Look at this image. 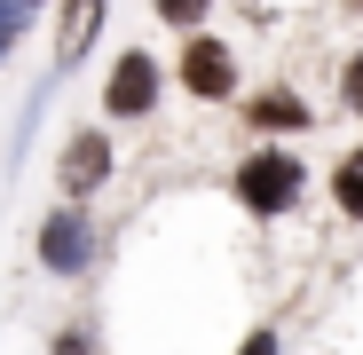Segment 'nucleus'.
<instances>
[{
	"mask_svg": "<svg viewBox=\"0 0 363 355\" xmlns=\"http://www.w3.org/2000/svg\"><path fill=\"white\" fill-rule=\"evenodd\" d=\"M237 355H277V332H253V339L237 347Z\"/></svg>",
	"mask_w": 363,
	"mask_h": 355,
	"instance_id": "f8f14e48",
	"label": "nucleus"
},
{
	"mask_svg": "<svg viewBox=\"0 0 363 355\" xmlns=\"http://www.w3.org/2000/svg\"><path fill=\"white\" fill-rule=\"evenodd\" d=\"M40 269H48V276H87V269H95V221H87L79 205H55V213L40 221Z\"/></svg>",
	"mask_w": 363,
	"mask_h": 355,
	"instance_id": "7ed1b4c3",
	"label": "nucleus"
},
{
	"mask_svg": "<svg viewBox=\"0 0 363 355\" xmlns=\"http://www.w3.org/2000/svg\"><path fill=\"white\" fill-rule=\"evenodd\" d=\"M158 16H166V24H182V32H190V24H206V9H198V0H166Z\"/></svg>",
	"mask_w": 363,
	"mask_h": 355,
	"instance_id": "9d476101",
	"label": "nucleus"
},
{
	"mask_svg": "<svg viewBox=\"0 0 363 355\" xmlns=\"http://www.w3.org/2000/svg\"><path fill=\"white\" fill-rule=\"evenodd\" d=\"M111 182V135L103 127H79L72 142H64V158H55V190H64V205H79L87 213V198Z\"/></svg>",
	"mask_w": 363,
	"mask_h": 355,
	"instance_id": "20e7f679",
	"label": "nucleus"
},
{
	"mask_svg": "<svg viewBox=\"0 0 363 355\" xmlns=\"http://www.w3.org/2000/svg\"><path fill=\"white\" fill-rule=\"evenodd\" d=\"M340 95H347V103H355V111H363V55H355V64H347V72H340Z\"/></svg>",
	"mask_w": 363,
	"mask_h": 355,
	"instance_id": "9b49d317",
	"label": "nucleus"
},
{
	"mask_svg": "<svg viewBox=\"0 0 363 355\" xmlns=\"http://www.w3.org/2000/svg\"><path fill=\"white\" fill-rule=\"evenodd\" d=\"M245 127L253 135H308L316 118H308V103L292 87H261V95H245Z\"/></svg>",
	"mask_w": 363,
	"mask_h": 355,
	"instance_id": "423d86ee",
	"label": "nucleus"
},
{
	"mask_svg": "<svg viewBox=\"0 0 363 355\" xmlns=\"http://www.w3.org/2000/svg\"><path fill=\"white\" fill-rule=\"evenodd\" d=\"M103 16H111L103 0H72V9H64V47H55V72H64L72 55H79V47H87L95 32H103Z\"/></svg>",
	"mask_w": 363,
	"mask_h": 355,
	"instance_id": "0eeeda50",
	"label": "nucleus"
},
{
	"mask_svg": "<svg viewBox=\"0 0 363 355\" xmlns=\"http://www.w3.org/2000/svg\"><path fill=\"white\" fill-rule=\"evenodd\" d=\"M24 32H32V9H24V0H0V55H9Z\"/></svg>",
	"mask_w": 363,
	"mask_h": 355,
	"instance_id": "1a4fd4ad",
	"label": "nucleus"
},
{
	"mask_svg": "<svg viewBox=\"0 0 363 355\" xmlns=\"http://www.w3.org/2000/svg\"><path fill=\"white\" fill-rule=\"evenodd\" d=\"M300 190H308V166H300L292 150H253L245 166H237V205L245 213H292Z\"/></svg>",
	"mask_w": 363,
	"mask_h": 355,
	"instance_id": "f257e3e1",
	"label": "nucleus"
},
{
	"mask_svg": "<svg viewBox=\"0 0 363 355\" xmlns=\"http://www.w3.org/2000/svg\"><path fill=\"white\" fill-rule=\"evenodd\" d=\"M182 87H190L198 103H221L237 87V55L221 40H190V47H182Z\"/></svg>",
	"mask_w": 363,
	"mask_h": 355,
	"instance_id": "39448f33",
	"label": "nucleus"
},
{
	"mask_svg": "<svg viewBox=\"0 0 363 355\" xmlns=\"http://www.w3.org/2000/svg\"><path fill=\"white\" fill-rule=\"evenodd\" d=\"M158 55L150 47H127L111 55V79H103V118H150L158 111Z\"/></svg>",
	"mask_w": 363,
	"mask_h": 355,
	"instance_id": "f03ea898",
	"label": "nucleus"
},
{
	"mask_svg": "<svg viewBox=\"0 0 363 355\" xmlns=\"http://www.w3.org/2000/svg\"><path fill=\"white\" fill-rule=\"evenodd\" d=\"M332 198H340V213H347V221H363V150H355V158H340Z\"/></svg>",
	"mask_w": 363,
	"mask_h": 355,
	"instance_id": "6e6552de",
	"label": "nucleus"
}]
</instances>
